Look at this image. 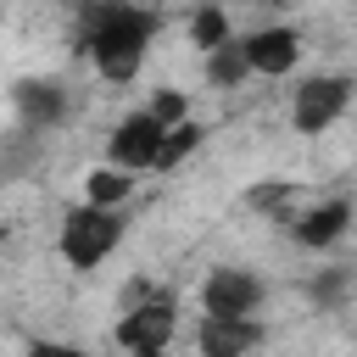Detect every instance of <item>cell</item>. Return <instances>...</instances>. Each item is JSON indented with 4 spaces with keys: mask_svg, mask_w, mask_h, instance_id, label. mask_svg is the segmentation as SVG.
Wrapping results in <instances>:
<instances>
[{
    "mask_svg": "<svg viewBox=\"0 0 357 357\" xmlns=\"http://www.w3.org/2000/svg\"><path fill=\"white\" fill-rule=\"evenodd\" d=\"M151 112H156L167 128H178V123H190V95H178V89H162V95L151 100Z\"/></svg>",
    "mask_w": 357,
    "mask_h": 357,
    "instance_id": "cell-16",
    "label": "cell"
},
{
    "mask_svg": "<svg viewBox=\"0 0 357 357\" xmlns=\"http://www.w3.org/2000/svg\"><path fill=\"white\" fill-rule=\"evenodd\" d=\"M201 73H206V84H212V89H234V84H245V78H251V61H245V39L234 33L229 45H218L212 56H201Z\"/></svg>",
    "mask_w": 357,
    "mask_h": 357,
    "instance_id": "cell-12",
    "label": "cell"
},
{
    "mask_svg": "<svg viewBox=\"0 0 357 357\" xmlns=\"http://www.w3.org/2000/svg\"><path fill=\"white\" fill-rule=\"evenodd\" d=\"M262 296H268V284L251 268H234V262H223L201 279V312H218V318H257Z\"/></svg>",
    "mask_w": 357,
    "mask_h": 357,
    "instance_id": "cell-6",
    "label": "cell"
},
{
    "mask_svg": "<svg viewBox=\"0 0 357 357\" xmlns=\"http://www.w3.org/2000/svg\"><path fill=\"white\" fill-rule=\"evenodd\" d=\"M234 39V22H229V11H223V0H206V6H195L190 11V45L201 50V56H212L218 45H229Z\"/></svg>",
    "mask_w": 357,
    "mask_h": 357,
    "instance_id": "cell-13",
    "label": "cell"
},
{
    "mask_svg": "<svg viewBox=\"0 0 357 357\" xmlns=\"http://www.w3.org/2000/svg\"><path fill=\"white\" fill-rule=\"evenodd\" d=\"M11 106H17L22 128H33V134H50V128L67 117V89H61L56 78H22V84L11 89Z\"/></svg>",
    "mask_w": 357,
    "mask_h": 357,
    "instance_id": "cell-10",
    "label": "cell"
},
{
    "mask_svg": "<svg viewBox=\"0 0 357 357\" xmlns=\"http://www.w3.org/2000/svg\"><path fill=\"white\" fill-rule=\"evenodd\" d=\"M162 145H167V123L151 106H134L106 134V162H117L128 173H151V167H162Z\"/></svg>",
    "mask_w": 357,
    "mask_h": 357,
    "instance_id": "cell-5",
    "label": "cell"
},
{
    "mask_svg": "<svg viewBox=\"0 0 357 357\" xmlns=\"http://www.w3.org/2000/svg\"><path fill=\"white\" fill-rule=\"evenodd\" d=\"M307 290H312V301H318V307H340V301H346V290H351V273H346V268H324Z\"/></svg>",
    "mask_w": 357,
    "mask_h": 357,
    "instance_id": "cell-15",
    "label": "cell"
},
{
    "mask_svg": "<svg viewBox=\"0 0 357 357\" xmlns=\"http://www.w3.org/2000/svg\"><path fill=\"white\" fill-rule=\"evenodd\" d=\"M240 39H245L251 78H290L301 67V28H290V22H262Z\"/></svg>",
    "mask_w": 357,
    "mask_h": 357,
    "instance_id": "cell-7",
    "label": "cell"
},
{
    "mask_svg": "<svg viewBox=\"0 0 357 357\" xmlns=\"http://www.w3.org/2000/svg\"><path fill=\"white\" fill-rule=\"evenodd\" d=\"M28 357H95L89 346H73V340H33Z\"/></svg>",
    "mask_w": 357,
    "mask_h": 357,
    "instance_id": "cell-17",
    "label": "cell"
},
{
    "mask_svg": "<svg viewBox=\"0 0 357 357\" xmlns=\"http://www.w3.org/2000/svg\"><path fill=\"white\" fill-rule=\"evenodd\" d=\"M156 28H162V17L134 0H84V11H78V45L106 84H134L145 73Z\"/></svg>",
    "mask_w": 357,
    "mask_h": 357,
    "instance_id": "cell-1",
    "label": "cell"
},
{
    "mask_svg": "<svg viewBox=\"0 0 357 357\" xmlns=\"http://www.w3.org/2000/svg\"><path fill=\"white\" fill-rule=\"evenodd\" d=\"M351 95H357V78H346V73H312V78H301L296 95H290V128H296V134H324V128H335V123L346 117Z\"/></svg>",
    "mask_w": 357,
    "mask_h": 357,
    "instance_id": "cell-4",
    "label": "cell"
},
{
    "mask_svg": "<svg viewBox=\"0 0 357 357\" xmlns=\"http://www.w3.org/2000/svg\"><path fill=\"white\" fill-rule=\"evenodd\" d=\"M117 245H123V212L78 201V206H73V212L61 218L56 251H61V262H67V268L89 273V268H100V262H106V257H112Z\"/></svg>",
    "mask_w": 357,
    "mask_h": 357,
    "instance_id": "cell-2",
    "label": "cell"
},
{
    "mask_svg": "<svg viewBox=\"0 0 357 357\" xmlns=\"http://www.w3.org/2000/svg\"><path fill=\"white\" fill-rule=\"evenodd\" d=\"M262 318H218V312H201L195 318V351L201 357H251L262 346Z\"/></svg>",
    "mask_w": 357,
    "mask_h": 357,
    "instance_id": "cell-9",
    "label": "cell"
},
{
    "mask_svg": "<svg viewBox=\"0 0 357 357\" xmlns=\"http://www.w3.org/2000/svg\"><path fill=\"white\" fill-rule=\"evenodd\" d=\"M173 335H178V307H173L167 296H139V301H128L123 318H117V329H112V340H117L123 357H167Z\"/></svg>",
    "mask_w": 357,
    "mask_h": 357,
    "instance_id": "cell-3",
    "label": "cell"
},
{
    "mask_svg": "<svg viewBox=\"0 0 357 357\" xmlns=\"http://www.w3.org/2000/svg\"><path fill=\"white\" fill-rule=\"evenodd\" d=\"M351 201L346 195H324V201H307L301 212H290L284 223H290V240L296 245H307V251H329L346 229H351Z\"/></svg>",
    "mask_w": 357,
    "mask_h": 357,
    "instance_id": "cell-8",
    "label": "cell"
},
{
    "mask_svg": "<svg viewBox=\"0 0 357 357\" xmlns=\"http://www.w3.org/2000/svg\"><path fill=\"white\" fill-rule=\"evenodd\" d=\"M206 134H201V123L190 117V123H178V128H167V145H162V167L156 173H167V167H178L184 156H195V145H201Z\"/></svg>",
    "mask_w": 357,
    "mask_h": 357,
    "instance_id": "cell-14",
    "label": "cell"
},
{
    "mask_svg": "<svg viewBox=\"0 0 357 357\" xmlns=\"http://www.w3.org/2000/svg\"><path fill=\"white\" fill-rule=\"evenodd\" d=\"M134 184H139V173H128V167H117V162H100V167L84 173V201L123 212V206L134 201Z\"/></svg>",
    "mask_w": 357,
    "mask_h": 357,
    "instance_id": "cell-11",
    "label": "cell"
}]
</instances>
